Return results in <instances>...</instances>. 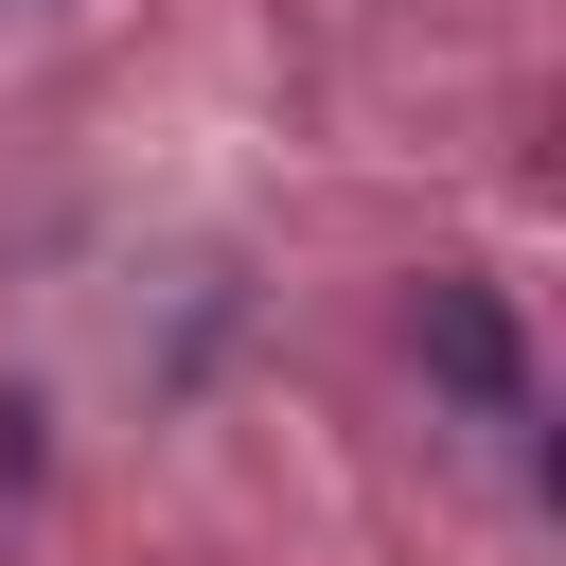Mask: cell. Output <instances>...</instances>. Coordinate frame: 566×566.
Instances as JSON below:
<instances>
[{"mask_svg":"<svg viewBox=\"0 0 566 566\" xmlns=\"http://www.w3.org/2000/svg\"><path fill=\"white\" fill-rule=\"evenodd\" d=\"M407 336H424V371H442L478 424H531V336H513V301H495V283H460V265H442V283L407 301Z\"/></svg>","mask_w":566,"mask_h":566,"instance_id":"cell-1","label":"cell"}]
</instances>
